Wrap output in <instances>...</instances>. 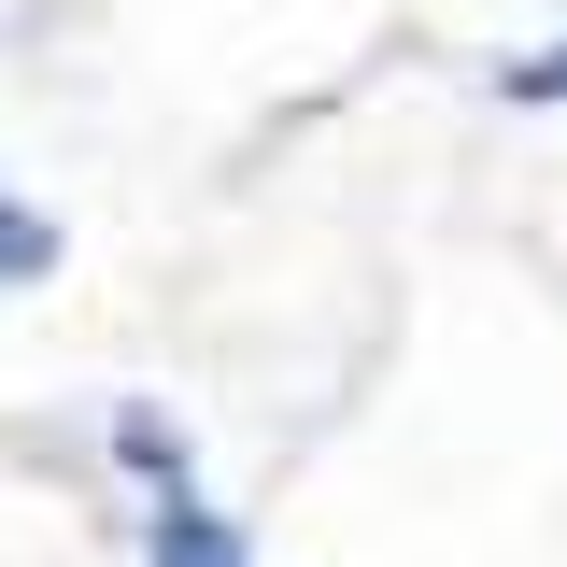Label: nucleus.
<instances>
[{
  "label": "nucleus",
  "instance_id": "20e7f679",
  "mask_svg": "<svg viewBox=\"0 0 567 567\" xmlns=\"http://www.w3.org/2000/svg\"><path fill=\"white\" fill-rule=\"evenodd\" d=\"M511 100H567V43L554 58H511Z\"/></svg>",
  "mask_w": 567,
  "mask_h": 567
},
{
  "label": "nucleus",
  "instance_id": "f03ea898",
  "mask_svg": "<svg viewBox=\"0 0 567 567\" xmlns=\"http://www.w3.org/2000/svg\"><path fill=\"white\" fill-rule=\"evenodd\" d=\"M43 270H58V213H29L0 185V284H43Z\"/></svg>",
  "mask_w": 567,
  "mask_h": 567
},
{
  "label": "nucleus",
  "instance_id": "f257e3e1",
  "mask_svg": "<svg viewBox=\"0 0 567 567\" xmlns=\"http://www.w3.org/2000/svg\"><path fill=\"white\" fill-rule=\"evenodd\" d=\"M156 567H256V554L227 511H199V483H156Z\"/></svg>",
  "mask_w": 567,
  "mask_h": 567
},
{
  "label": "nucleus",
  "instance_id": "7ed1b4c3",
  "mask_svg": "<svg viewBox=\"0 0 567 567\" xmlns=\"http://www.w3.org/2000/svg\"><path fill=\"white\" fill-rule=\"evenodd\" d=\"M114 454H128L142 483H185V440H171V425L142 412V398H128V412H114Z\"/></svg>",
  "mask_w": 567,
  "mask_h": 567
}]
</instances>
